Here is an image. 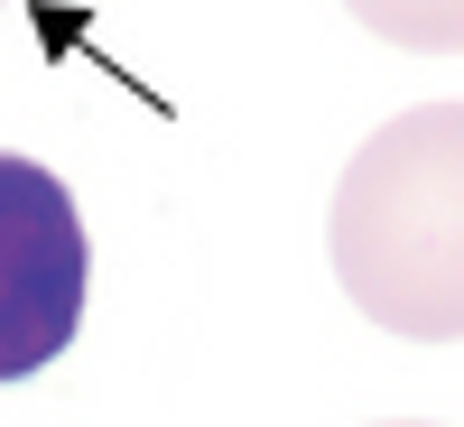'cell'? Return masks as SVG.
Here are the masks:
<instances>
[{
    "instance_id": "cell-1",
    "label": "cell",
    "mask_w": 464,
    "mask_h": 427,
    "mask_svg": "<svg viewBox=\"0 0 464 427\" xmlns=\"http://www.w3.org/2000/svg\"><path fill=\"white\" fill-rule=\"evenodd\" d=\"M325 251L381 335L464 344V102L391 112L343 159Z\"/></svg>"
},
{
    "instance_id": "cell-2",
    "label": "cell",
    "mask_w": 464,
    "mask_h": 427,
    "mask_svg": "<svg viewBox=\"0 0 464 427\" xmlns=\"http://www.w3.org/2000/svg\"><path fill=\"white\" fill-rule=\"evenodd\" d=\"M84 297H93V242L74 214V186L47 159L0 149V391L74 354Z\"/></svg>"
},
{
    "instance_id": "cell-3",
    "label": "cell",
    "mask_w": 464,
    "mask_h": 427,
    "mask_svg": "<svg viewBox=\"0 0 464 427\" xmlns=\"http://www.w3.org/2000/svg\"><path fill=\"white\" fill-rule=\"evenodd\" d=\"M362 37H391L409 56H464V0H343Z\"/></svg>"
},
{
    "instance_id": "cell-4",
    "label": "cell",
    "mask_w": 464,
    "mask_h": 427,
    "mask_svg": "<svg viewBox=\"0 0 464 427\" xmlns=\"http://www.w3.org/2000/svg\"><path fill=\"white\" fill-rule=\"evenodd\" d=\"M381 427H437V418H381Z\"/></svg>"
},
{
    "instance_id": "cell-5",
    "label": "cell",
    "mask_w": 464,
    "mask_h": 427,
    "mask_svg": "<svg viewBox=\"0 0 464 427\" xmlns=\"http://www.w3.org/2000/svg\"><path fill=\"white\" fill-rule=\"evenodd\" d=\"M0 10H10V0H0Z\"/></svg>"
}]
</instances>
